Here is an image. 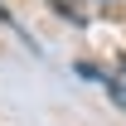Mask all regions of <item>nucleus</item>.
I'll return each instance as SVG.
<instances>
[{
  "instance_id": "obj_2",
  "label": "nucleus",
  "mask_w": 126,
  "mask_h": 126,
  "mask_svg": "<svg viewBox=\"0 0 126 126\" xmlns=\"http://www.w3.org/2000/svg\"><path fill=\"white\" fill-rule=\"evenodd\" d=\"M97 5H102V0H53V10H63V15L73 19V24H87Z\"/></svg>"
},
{
  "instance_id": "obj_1",
  "label": "nucleus",
  "mask_w": 126,
  "mask_h": 126,
  "mask_svg": "<svg viewBox=\"0 0 126 126\" xmlns=\"http://www.w3.org/2000/svg\"><path fill=\"white\" fill-rule=\"evenodd\" d=\"M78 73H82V78H97V82H102V87L111 92V102L126 111V87H121V78H111V73H97L92 63H78Z\"/></svg>"
},
{
  "instance_id": "obj_3",
  "label": "nucleus",
  "mask_w": 126,
  "mask_h": 126,
  "mask_svg": "<svg viewBox=\"0 0 126 126\" xmlns=\"http://www.w3.org/2000/svg\"><path fill=\"white\" fill-rule=\"evenodd\" d=\"M121 73H126V63H121Z\"/></svg>"
}]
</instances>
